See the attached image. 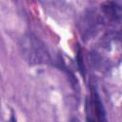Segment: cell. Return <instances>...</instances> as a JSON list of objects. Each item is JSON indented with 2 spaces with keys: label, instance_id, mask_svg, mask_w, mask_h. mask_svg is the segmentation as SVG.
<instances>
[{
  "label": "cell",
  "instance_id": "cell-1",
  "mask_svg": "<svg viewBox=\"0 0 122 122\" xmlns=\"http://www.w3.org/2000/svg\"><path fill=\"white\" fill-rule=\"evenodd\" d=\"M19 48L25 61L30 65L45 64L50 60L43 42L32 34H26L20 39Z\"/></svg>",
  "mask_w": 122,
  "mask_h": 122
},
{
  "label": "cell",
  "instance_id": "cell-2",
  "mask_svg": "<svg viewBox=\"0 0 122 122\" xmlns=\"http://www.w3.org/2000/svg\"><path fill=\"white\" fill-rule=\"evenodd\" d=\"M87 117L90 122H107L106 112L99 94L95 90H92L87 100Z\"/></svg>",
  "mask_w": 122,
  "mask_h": 122
},
{
  "label": "cell",
  "instance_id": "cell-3",
  "mask_svg": "<svg viewBox=\"0 0 122 122\" xmlns=\"http://www.w3.org/2000/svg\"><path fill=\"white\" fill-rule=\"evenodd\" d=\"M95 15L96 14H94L92 12L89 13L81 22V24H82L81 30L84 31L85 35H91L92 33V31H94L96 30V28L98 26H100V18H98Z\"/></svg>",
  "mask_w": 122,
  "mask_h": 122
},
{
  "label": "cell",
  "instance_id": "cell-4",
  "mask_svg": "<svg viewBox=\"0 0 122 122\" xmlns=\"http://www.w3.org/2000/svg\"><path fill=\"white\" fill-rule=\"evenodd\" d=\"M103 12L111 19L115 20L120 17V8L116 7L113 2H106L102 5Z\"/></svg>",
  "mask_w": 122,
  "mask_h": 122
},
{
  "label": "cell",
  "instance_id": "cell-5",
  "mask_svg": "<svg viewBox=\"0 0 122 122\" xmlns=\"http://www.w3.org/2000/svg\"><path fill=\"white\" fill-rule=\"evenodd\" d=\"M71 122H78V120H77V119H73Z\"/></svg>",
  "mask_w": 122,
  "mask_h": 122
}]
</instances>
